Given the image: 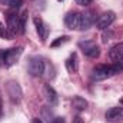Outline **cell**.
I'll list each match as a JSON object with an SVG mask.
<instances>
[{
    "mask_svg": "<svg viewBox=\"0 0 123 123\" xmlns=\"http://www.w3.org/2000/svg\"><path fill=\"white\" fill-rule=\"evenodd\" d=\"M92 12L90 13H77V12H70L64 17V23L69 29L72 30H86L90 27L93 23Z\"/></svg>",
    "mask_w": 123,
    "mask_h": 123,
    "instance_id": "6da1fadb",
    "label": "cell"
},
{
    "mask_svg": "<svg viewBox=\"0 0 123 123\" xmlns=\"http://www.w3.org/2000/svg\"><path fill=\"white\" fill-rule=\"evenodd\" d=\"M123 70V63H115V64H99L93 69L92 76L96 80H105L107 77L115 76L116 73Z\"/></svg>",
    "mask_w": 123,
    "mask_h": 123,
    "instance_id": "7a4b0ae2",
    "label": "cell"
},
{
    "mask_svg": "<svg viewBox=\"0 0 123 123\" xmlns=\"http://www.w3.org/2000/svg\"><path fill=\"white\" fill-rule=\"evenodd\" d=\"M22 53H23V47H12V49H7V50H4L3 52V55H1V63L6 66V67H10V66H13L14 63H17L19 60V57L22 56Z\"/></svg>",
    "mask_w": 123,
    "mask_h": 123,
    "instance_id": "3957f363",
    "label": "cell"
},
{
    "mask_svg": "<svg viewBox=\"0 0 123 123\" xmlns=\"http://www.w3.org/2000/svg\"><path fill=\"white\" fill-rule=\"evenodd\" d=\"M44 72H46V63H44V60L42 57H39V56L31 57L30 62H29V73L31 76H34V77H39Z\"/></svg>",
    "mask_w": 123,
    "mask_h": 123,
    "instance_id": "277c9868",
    "label": "cell"
},
{
    "mask_svg": "<svg viewBox=\"0 0 123 123\" xmlns=\"http://www.w3.org/2000/svg\"><path fill=\"white\" fill-rule=\"evenodd\" d=\"M79 47L82 49V52H83L87 57L96 59V57H99V55H100V47H99L93 40H85V42H80V43H79Z\"/></svg>",
    "mask_w": 123,
    "mask_h": 123,
    "instance_id": "5b68a950",
    "label": "cell"
},
{
    "mask_svg": "<svg viewBox=\"0 0 123 123\" xmlns=\"http://www.w3.org/2000/svg\"><path fill=\"white\" fill-rule=\"evenodd\" d=\"M6 31H7L9 39L14 37L17 33H20V20H19L17 14L12 13V14L7 16V29H6Z\"/></svg>",
    "mask_w": 123,
    "mask_h": 123,
    "instance_id": "8992f818",
    "label": "cell"
},
{
    "mask_svg": "<svg viewBox=\"0 0 123 123\" xmlns=\"http://www.w3.org/2000/svg\"><path fill=\"white\" fill-rule=\"evenodd\" d=\"M115 20H116V14H115L113 12H106V13H103V14L97 19V22H96V29L105 30V29H107Z\"/></svg>",
    "mask_w": 123,
    "mask_h": 123,
    "instance_id": "52a82bcc",
    "label": "cell"
},
{
    "mask_svg": "<svg viewBox=\"0 0 123 123\" xmlns=\"http://www.w3.org/2000/svg\"><path fill=\"white\" fill-rule=\"evenodd\" d=\"M7 94L13 103H17L22 99V89L17 82H9L7 83Z\"/></svg>",
    "mask_w": 123,
    "mask_h": 123,
    "instance_id": "ba28073f",
    "label": "cell"
},
{
    "mask_svg": "<svg viewBox=\"0 0 123 123\" xmlns=\"http://www.w3.org/2000/svg\"><path fill=\"white\" fill-rule=\"evenodd\" d=\"M33 22H34L36 31H37V34H39L40 40H42V42H46L47 34H49V27H47V25H46L40 17H34V19H33Z\"/></svg>",
    "mask_w": 123,
    "mask_h": 123,
    "instance_id": "9c48e42d",
    "label": "cell"
},
{
    "mask_svg": "<svg viewBox=\"0 0 123 123\" xmlns=\"http://www.w3.org/2000/svg\"><path fill=\"white\" fill-rule=\"evenodd\" d=\"M106 120L109 122H122L123 120V107H112L106 112Z\"/></svg>",
    "mask_w": 123,
    "mask_h": 123,
    "instance_id": "30bf717a",
    "label": "cell"
},
{
    "mask_svg": "<svg viewBox=\"0 0 123 123\" xmlns=\"http://www.w3.org/2000/svg\"><path fill=\"white\" fill-rule=\"evenodd\" d=\"M109 57L115 63H123V43H119L110 49Z\"/></svg>",
    "mask_w": 123,
    "mask_h": 123,
    "instance_id": "8fae6325",
    "label": "cell"
},
{
    "mask_svg": "<svg viewBox=\"0 0 123 123\" xmlns=\"http://www.w3.org/2000/svg\"><path fill=\"white\" fill-rule=\"evenodd\" d=\"M43 93H44V97H46L47 103H50V105H56L57 103V93L55 92V89L50 85H46L44 86Z\"/></svg>",
    "mask_w": 123,
    "mask_h": 123,
    "instance_id": "7c38bea8",
    "label": "cell"
},
{
    "mask_svg": "<svg viewBox=\"0 0 123 123\" xmlns=\"http://www.w3.org/2000/svg\"><path fill=\"white\" fill-rule=\"evenodd\" d=\"M66 67L70 73H76L77 69H79V60H77V55L76 53H72L67 60H66Z\"/></svg>",
    "mask_w": 123,
    "mask_h": 123,
    "instance_id": "4fadbf2b",
    "label": "cell"
},
{
    "mask_svg": "<svg viewBox=\"0 0 123 123\" xmlns=\"http://www.w3.org/2000/svg\"><path fill=\"white\" fill-rule=\"evenodd\" d=\"M72 106H73V109H76L77 112H83V110L87 107V102H86L83 97L76 96V97H73V100H72Z\"/></svg>",
    "mask_w": 123,
    "mask_h": 123,
    "instance_id": "5bb4252c",
    "label": "cell"
},
{
    "mask_svg": "<svg viewBox=\"0 0 123 123\" xmlns=\"http://www.w3.org/2000/svg\"><path fill=\"white\" fill-rule=\"evenodd\" d=\"M3 4L12 7V9H19L22 4H23V0H0Z\"/></svg>",
    "mask_w": 123,
    "mask_h": 123,
    "instance_id": "9a60e30c",
    "label": "cell"
},
{
    "mask_svg": "<svg viewBox=\"0 0 123 123\" xmlns=\"http://www.w3.org/2000/svg\"><path fill=\"white\" fill-rule=\"evenodd\" d=\"M26 19H27V12L22 13L19 16V20H20V34L25 33V26H26Z\"/></svg>",
    "mask_w": 123,
    "mask_h": 123,
    "instance_id": "2e32d148",
    "label": "cell"
},
{
    "mask_svg": "<svg viewBox=\"0 0 123 123\" xmlns=\"http://www.w3.org/2000/svg\"><path fill=\"white\" fill-rule=\"evenodd\" d=\"M49 109L50 107H43V110H42V115H43V117H46V120L49 123H52L53 122V115H52V112H49Z\"/></svg>",
    "mask_w": 123,
    "mask_h": 123,
    "instance_id": "e0dca14e",
    "label": "cell"
},
{
    "mask_svg": "<svg viewBox=\"0 0 123 123\" xmlns=\"http://www.w3.org/2000/svg\"><path fill=\"white\" fill-rule=\"evenodd\" d=\"M67 40H69V37H67V36L59 37L56 42H53V43H52V47H56V46H59V44H63V43H64V42H67Z\"/></svg>",
    "mask_w": 123,
    "mask_h": 123,
    "instance_id": "ac0fdd59",
    "label": "cell"
},
{
    "mask_svg": "<svg viewBox=\"0 0 123 123\" xmlns=\"http://www.w3.org/2000/svg\"><path fill=\"white\" fill-rule=\"evenodd\" d=\"M74 1H76L77 4H80V6H89L93 0H74Z\"/></svg>",
    "mask_w": 123,
    "mask_h": 123,
    "instance_id": "d6986e66",
    "label": "cell"
},
{
    "mask_svg": "<svg viewBox=\"0 0 123 123\" xmlns=\"http://www.w3.org/2000/svg\"><path fill=\"white\" fill-rule=\"evenodd\" d=\"M4 36H7V31L4 29V26L0 23V37H4Z\"/></svg>",
    "mask_w": 123,
    "mask_h": 123,
    "instance_id": "ffe728a7",
    "label": "cell"
},
{
    "mask_svg": "<svg viewBox=\"0 0 123 123\" xmlns=\"http://www.w3.org/2000/svg\"><path fill=\"white\" fill-rule=\"evenodd\" d=\"M72 123H85V122H83V119H82L80 116H76V117L73 119V122H72Z\"/></svg>",
    "mask_w": 123,
    "mask_h": 123,
    "instance_id": "44dd1931",
    "label": "cell"
},
{
    "mask_svg": "<svg viewBox=\"0 0 123 123\" xmlns=\"http://www.w3.org/2000/svg\"><path fill=\"white\" fill-rule=\"evenodd\" d=\"M52 123H64V119L63 117H55Z\"/></svg>",
    "mask_w": 123,
    "mask_h": 123,
    "instance_id": "7402d4cb",
    "label": "cell"
},
{
    "mask_svg": "<svg viewBox=\"0 0 123 123\" xmlns=\"http://www.w3.org/2000/svg\"><path fill=\"white\" fill-rule=\"evenodd\" d=\"M31 123H43V122H42L40 119H33V122H31Z\"/></svg>",
    "mask_w": 123,
    "mask_h": 123,
    "instance_id": "603a6c76",
    "label": "cell"
},
{
    "mask_svg": "<svg viewBox=\"0 0 123 123\" xmlns=\"http://www.w3.org/2000/svg\"><path fill=\"white\" fill-rule=\"evenodd\" d=\"M1 55H3V52H0V64H3L1 63Z\"/></svg>",
    "mask_w": 123,
    "mask_h": 123,
    "instance_id": "cb8c5ba5",
    "label": "cell"
},
{
    "mask_svg": "<svg viewBox=\"0 0 123 123\" xmlns=\"http://www.w3.org/2000/svg\"><path fill=\"white\" fill-rule=\"evenodd\" d=\"M59 1H63V0H59Z\"/></svg>",
    "mask_w": 123,
    "mask_h": 123,
    "instance_id": "d4e9b609",
    "label": "cell"
}]
</instances>
